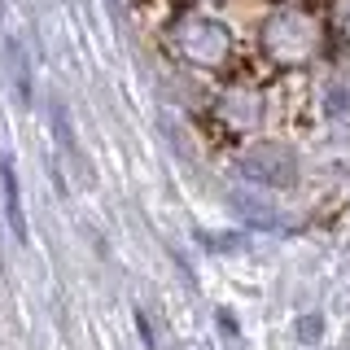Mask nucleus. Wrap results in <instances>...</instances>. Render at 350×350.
<instances>
[{
    "label": "nucleus",
    "instance_id": "7ed1b4c3",
    "mask_svg": "<svg viewBox=\"0 0 350 350\" xmlns=\"http://www.w3.org/2000/svg\"><path fill=\"white\" fill-rule=\"evenodd\" d=\"M241 171H245V180L284 189V184H293V175H298V158L284 145H254V149L241 153Z\"/></svg>",
    "mask_w": 350,
    "mask_h": 350
},
{
    "label": "nucleus",
    "instance_id": "6e6552de",
    "mask_svg": "<svg viewBox=\"0 0 350 350\" xmlns=\"http://www.w3.org/2000/svg\"><path fill=\"white\" fill-rule=\"evenodd\" d=\"M311 337H320V315H315V320L306 315L302 320V342H311Z\"/></svg>",
    "mask_w": 350,
    "mask_h": 350
},
{
    "label": "nucleus",
    "instance_id": "20e7f679",
    "mask_svg": "<svg viewBox=\"0 0 350 350\" xmlns=\"http://www.w3.org/2000/svg\"><path fill=\"white\" fill-rule=\"evenodd\" d=\"M215 114L224 118V123L232 127V131H254V127H258V118H262V101H258L254 88H228V92L219 96Z\"/></svg>",
    "mask_w": 350,
    "mask_h": 350
},
{
    "label": "nucleus",
    "instance_id": "f03ea898",
    "mask_svg": "<svg viewBox=\"0 0 350 350\" xmlns=\"http://www.w3.org/2000/svg\"><path fill=\"white\" fill-rule=\"evenodd\" d=\"M175 49H180V57L197 66V70H219L228 57H232V36H228V27L211 14H184L175 22L171 31Z\"/></svg>",
    "mask_w": 350,
    "mask_h": 350
},
{
    "label": "nucleus",
    "instance_id": "0eeeda50",
    "mask_svg": "<svg viewBox=\"0 0 350 350\" xmlns=\"http://www.w3.org/2000/svg\"><path fill=\"white\" fill-rule=\"evenodd\" d=\"M136 328H140V337H145V346H153V328H149V315L145 311H136Z\"/></svg>",
    "mask_w": 350,
    "mask_h": 350
},
{
    "label": "nucleus",
    "instance_id": "423d86ee",
    "mask_svg": "<svg viewBox=\"0 0 350 350\" xmlns=\"http://www.w3.org/2000/svg\"><path fill=\"white\" fill-rule=\"evenodd\" d=\"M9 62H14V83H18V96L22 101H31V66H27V53H22L18 40H9Z\"/></svg>",
    "mask_w": 350,
    "mask_h": 350
},
{
    "label": "nucleus",
    "instance_id": "f257e3e1",
    "mask_svg": "<svg viewBox=\"0 0 350 350\" xmlns=\"http://www.w3.org/2000/svg\"><path fill=\"white\" fill-rule=\"evenodd\" d=\"M262 49L280 66H306L320 53V22L302 9H280L262 27Z\"/></svg>",
    "mask_w": 350,
    "mask_h": 350
},
{
    "label": "nucleus",
    "instance_id": "9d476101",
    "mask_svg": "<svg viewBox=\"0 0 350 350\" xmlns=\"http://www.w3.org/2000/svg\"><path fill=\"white\" fill-rule=\"evenodd\" d=\"M0 14H5V5H0Z\"/></svg>",
    "mask_w": 350,
    "mask_h": 350
},
{
    "label": "nucleus",
    "instance_id": "39448f33",
    "mask_svg": "<svg viewBox=\"0 0 350 350\" xmlns=\"http://www.w3.org/2000/svg\"><path fill=\"white\" fill-rule=\"evenodd\" d=\"M0 193H5V219H9V232H14L22 245H27V211H22V189H18V171L9 158H0Z\"/></svg>",
    "mask_w": 350,
    "mask_h": 350
},
{
    "label": "nucleus",
    "instance_id": "1a4fd4ad",
    "mask_svg": "<svg viewBox=\"0 0 350 350\" xmlns=\"http://www.w3.org/2000/svg\"><path fill=\"white\" fill-rule=\"evenodd\" d=\"M337 22H342V31H346V40H350V0H342V9H337Z\"/></svg>",
    "mask_w": 350,
    "mask_h": 350
}]
</instances>
